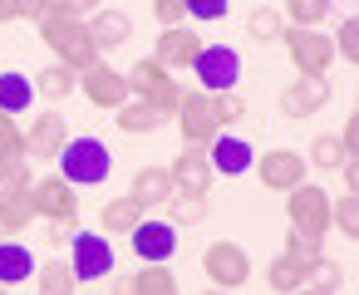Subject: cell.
<instances>
[{
    "instance_id": "6da1fadb",
    "label": "cell",
    "mask_w": 359,
    "mask_h": 295,
    "mask_svg": "<svg viewBox=\"0 0 359 295\" xmlns=\"http://www.w3.org/2000/svg\"><path fill=\"white\" fill-rule=\"evenodd\" d=\"M35 30H40V40L50 45L55 64H65V69H74V74H84V69L99 60V50H94V40H89V25H84V15L69 6V0H40Z\"/></svg>"
},
{
    "instance_id": "7a4b0ae2",
    "label": "cell",
    "mask_w": 359,
    "mask_h": 295,
    "mask_svg": "<svg viewBox=\"0 0 359 295\" xmlns=\"http://www.w3.org/2000/svg\"><path fill=\"white\" fill-rule=\"evenodd\" d=\"M55 163H60V177H65L69 187H99V182L109 177V167H114L104 138H89V133H84V138H69Z\"/></svg>"
},
{
    "instance_id": "3957f363",
    "label": "cell",
    "mask_w": 359,
    "mask_h": 295,
    "mask_svg": "<svg viewBox=\"0 0 359 295\" xmlns=\"http://www.w3.org/2000/svg\"><path fill=\"white\" fill-rule=\"evenodd\" d=\"M30 207H35V221H50V226H65V231H74V221H79V197L60 172L30 177Z\"/></svg>"
},
{
    "instance_id": "277c9868",
    "label": "cell",
    "mask_w": 359,
    "mask_h": 295,
    "mask_svg": "<svg viewBox=\"0 0 359 295\" xmlns=\"http://www.w3.org/2000/svg\"><path fill=\"white\" fill-rule=\"evenodd\" d=\"M177 128H182V143L187 148H207L217 133H226L222 128V118H217V104H212V94H202V89H182L177 94Z\"/></svg>"
},
{
    "instance_id": "5b68a950",
    "label": "cell",
    "mask_w": 359,
    "mask_h": 295,
    "mask_svg": "<svg viewBox=\"0 0 359 295\" xmlns=\"http://www.w3.org/2000/svg\"><path fill=\"white\" fill-rule=\"evenodd\" d=\"M280 40H285V55H290L295 74H310V79L330 74V64H334V45H330V35H320V30H310V25H285Z\"/></svg>"
},
{
    "instance_id": "8992f818",
    "label": "cell",
    "mask_w": 359,
    "mask_h": 295,
    "mask_svg": "<svg viewBox=\"0 0 359 295\" xmlns=\"http://www.w3.org/2000/svg\"><path fill=\"white\" fill-rule=\"evenodd\" d=\"M123 79H128V94H133V99H143V104L163 109L168 118L177 114V94H182V89H177L172 69H163V64H158L153 55H148V60H138V64H133V69H128Z\"/></svg>"
},
{
    "instance_id": "52a82bcc",
    "label": "cell",
    "mask_w": 359,
    "mask_h": 295,
    "mask_svg": "<svg viewBox=\"0 0 359 295\" xmlns=\"http://www.w3.org/2000/svg\"><path fill=\"white\" fill-rule=\"evenodd\" d=\"M285 221H290L295 231L325 241V231H330V192H325L320 182L290 187V192H285Z\"/></svg>"
},
{
    "instance_id": "ba28073f",
    "label": "cell",
    "mask_w": 359,
    "mask_h": 295,
    "mask_svg": "<svg viewBox=\"0 0 359 295\" xmlns=\"http://www.w3.org/2000/svg\"><path fill=\"white\" fill-rule=\"evenodd\" d=\"M202 275H207V285H217V290H241V285L251 280V256H246V246H236V241H212V246L202 251Z\"/></svg>"
},
{
    "instance_id": "9c48e42d",
    "label": "cell",
    "mask_w": 359,
    "mask_h": 295,
    "mask_svg": "<svg viewBox=\"0 0 359 295\" xmlns=\"http://www.w3.org/2000/svg\"><path fill=\"white\" fill-rule=\"evenodd\" d=\"M69 270H74V280H84V285L114 275V246H109V236L69 231Z\"/></svg>"
},
{
    "instance_id": "30bf717a",
    "label": "cell",
    "mask_w": 359,
    "mask_h": 295,
    "mask_svg": "<svg viewBox=\"0 0 359 295\" xmlns=\"http://www.w3.org/2000/svg\"><path fill=\"white\" fill-rule=\"evenodd\" d=\"M192 74L202 79V94H222V89H236L241 60L231 45H202V55L192 60Z\"/></svg>"
},
{
    "instance_id": "8fae6325",
    "label": "cell",
    "mask_w": 359,
    "mask_h": 295,
    "mask_svg": "<svg viewBox=\"0 0 359 295\" xmlns=\"http://www.w3.org/2000/svg\"><path fill=\"white\" fill-rule=\"evenodd\" d=\"M251 167H256L261 187H271V192H290V187H300L305 172H310L305 153H295V148H271V153H261Z\"/></svg>"
},
{
    "instance_id": "7c38bea8",
    "label": "cell",
    "mask_w": 359,
    "mask_h": 295,
    "mask_svg": "<svg viewBox=\"0 0 359 295\" xmlns=\"http://www.w3.org/2000/svg\"><path fill=\"white\" fill-rule=\"evenodd\" d=\"M330 94H334L330 74H320V79L295 74V79L280 89V114H285V118H315V114L330 104Z\"/></svg>"
},
{
    "instance_id": "4fadbf2b",
    "label": "cell",
    "mask_w": 359,
    "mask_h": 295,
    "mask_svg": "<svg viewBox=\"0 0 359 295\" xmlns=\"http://www.w3.org/2000/svg\"><path fill=\"white\" fill-rule=\"evenodd\" d=\"M79 89L89 94V104H94V109H109V114H114L118 104H128V99H133V94H128V79H123L114 64H104V60H94V64L79 74Z\"/></svg>"
},
{
    "instance_id": "5bb4252c",
    "label": "cell",
    "mask_w": 359,
    "mask_h": 295,
    "mask_svg": "<svg viewBox=\"0 0 359 295\" xmlns=\"http://www.w3.org/2000/svg\"><path fill=\"white\" fill-rule=\"evenodd\" d=\"M128 236H133V251H138L143 266H168L172 251H177V226L172 221H158V217H143Z\"/></svg>"
},
{
    "instance_id": "9a60e30c",
    "label": "cell",
    "mask_w": 359,
    "mask_h": 295,
    "mask_svg": "<svg viewBox=\"0 0 359 295\" xmlns=\"http://www.w3.org/2000/svg\"><path fill=\"white\" fill-rule=\"evenodd\" d=\"M202 35L197 30H187V25H168V30H158V40H153V60L163 64V69H192V60L202 55Z\"/></svg>"
},
{
    "instance_id": "2e32d148",
    "label": "cell",
    "mask_w": 359,
    "mask_h": 295,
    "mask_svg": "<svg viewBox=\"0 0 359 295\" xmlns=\"http://www.w3.org/2000/svg\"><path fill=\"white\" fill-rule=\"evenodd\" d=\"M168 177H172V192H207L212 197V163H207V148H182L172 163H168Z\"/></svg>"
},
{
    "instance_id": "e0dca14e",
    "label": "cell",
    "mask_w": 359,
    "mask_h": 295,
    "mask_svg": "<svg viewBox=\"0 0 359 295\" xmlns=\"http://www.w3.org/2000/svg\"><path fill=\"white\" fill-rule=\"evenodd\" d=\"M207 163H212L217 177H241V172L256 163V153H251L246 138H236V133H217V138L207 143Z\"/></svg>"
},
{
    "instance_id": "ac0fdd59",
    "label": "cell",
    "mask_w": 359,
    "mask_h": 295,
    "mask_svg": "<svg viewBox=\"0 0 359 295\" xmlns=\"http://www.w3.org/2000/svg\"><path fill=\"white\" fill-rule=\"evenodd\" d=\"M74 133H69V123L60 118V114H45V118H35L30 123V133H25V158H60V148L69 143Z\"/></svg>"
},
{
    "instance_id": "d6986e66",
    "label": "cell",
    "mask_w": 359,
    "mask_h": 295,
    "mask_svg": "<svg viewBox=\"0 0 359 295\" xmlns=\"http://www.w3.org/2000/svg\"><path fill=\"white\" fill-rule=\"evenodd\" d=\"M84 25H89V40H94V50H99V55L123 50V45L133 40V20H128L123 11H94Z\"/></svg>"
},
{
    "instance_id": "ffe728a7",
    "label": "cell",
    "mask_w": 359,
    "mask_h": 295,
    "mask_svg": "<svg viewBox=\"0 0 359 295\" xmlns=\"http://www.w3.org/2000/svg\"><path fill=\"white\" fill-rule=\"evenodd\" d=\"M114 123H118V133L143 138V133H158V128L168 123V114H163V109H153V104H143V99H128V104H118V109H114Z\"/></svg>"
},
{
    "instance_id": "44dd1931",
    "label": "cell",
    "mask_w": 359,
    "mask_h": 295,
    "mask_svg": "<svg viewBox=\"0 0 359 295\" xmlns=\"http://www.w3.org/2000/svg\"><path fill=\"white\" fill-rule=\"evenodd\" d=\"M35 256H30V246H20V241H0V285L6 290H15V285H25L30 275H35Z\"/></svg>"
},
{
    "instance_id": "7402d4cb",
    "label": "cell",
    "mask_w": 359,
    "mask_h": 295,
    "mask_svg": "<svg viewBox=\"0 0 359 295\" xmlns=\"http://www.w3.org/2000/svg\"><path fill=\"white\" fill-rule=\"evenodd\" d=\"M30 84H35V99H45V104H65L69 94H79V74L65 64H45Z\"/></svg>"
},
{
    "instance_id": "603a6c76",
    "label": "cell",
    "mask_w": 359,
    "mask_h": 295,
    "mask_svg": "<svg viewBox=\"0 0 359 295\" xmlns=\"http://www.w3.org/2000/svg\"><path fill=\"white\" fill-rule=\"evenodd\" d=\"M168 192H172L168 167H143V172H133V182H128V197H133L143 212H148V207H163Z\"/></svg>"
},
{
    "instance_id": "cb8c5ba5",
    "label": "cell",
    "mask_w": 359,
    "mask_h": 295,
    "mask_svg": "<svg viewBox=\"0 0 359 295\" xmlns=\"http://www.w3.org/2000/svg\"><path fill=\"white\" fill-rule=\"evenodd\" d=\"M168 221L172 226H202L207 212H212V197L207 192H168Z\"/></svg>"
},
{
    "instance_id": "d4e9b609",
    "label": "cell",
    "mask_w": 359,
    "mask_h": 295,
    "mask_svg": "<svg viewBox=\"0 0 359 295\" xmlns=\"http://www.w3.org/2000/svg\"><path fill=\"white\" fill-rule=\"evenodd\" d=\"M148 212L123 192V197H114V202H104V212H99V226H104V236H128L138 221H143Z\"/></svg>"
},
{
    "instance_id": "484cf974",
    "label": "cell",
    "mask_w": 359,
    "mask_h": 295,
    "mask_svg": "<svg viewBox=\"0 0 359 295\" xmlns=\"http://www.w3.org/2000/svg\"><path fill=\"white\" fill-rule=\"evenodd\" d=\"M30 280H35V295H74V285H79L74 270H69V261H55V256L45 266H35Z\"/></svg>"
},
{
    "instance_id": "4316f807",
    "label": "cell",
    "mask_w": 359,
    "mask_h": 295,
    "mask_svg": "<svg viewBox=\"0 0 359 295\" xmlns=\"http://www.w3.org/2000/svg\"><path fill=\"white\" fill-rule=\"evenodd\" d=\"M35 104V84L25 79V74H15V69H6V74H0V114H25Z\"/></svg>"
},
{
    "instance_id": "83f0119b",
    "label": "cell",
    "mask_w": 359,
    "mask_h": 295,
    "mask_svg": "<svg viewBox=\"0 0 359 295\" xmlns=\"http://www.w3.org/2000/svg\"><path fill=\"white\" fill-rule=\"evenodd\" d=\"M133 295H182L172 266H143L133 270Z\"/></svg>"
},
{
    "instance_id": "f1b7e54d",
    "label": "cell",
    "mask_w": 359,
    "mask_h": 295,
    "mask_svg": "<svg viewBox=\"0 0 359 295\" xmlns=\"http://www.w3.org/2000/svg\"><path fill=\"white\" fill-rule=\"evenodd\" d=\"M280 30H285V20H280V11H276V6H256V11L246 15V35H251L256 45H276V40H280Z\"/></svg>"
},
{
    "instance_id": "f546056e",
    "label": "cell",
    "mask_w": 359,
    "mask_h": 295,
    "mask_svg": "<svg viewBox=\"0 0 359 295\" xmlns=\"http://www.w3.org/2000/svg\"><path fill=\"white\" fill-rule=\"evenodd\" d=\"M280 256H285L290 266L310 270V266L325 256V241H320V236H305V231H295V226H290V236H285V251H280Z\"/></svg>"
},
{
    "instance_id": "4dcf8cb0",
    "label": "cell",
    "mask_w": 359,
    "mask_h": 295,
    "mask_svg": "<svg viewBox=\"0 0 359 295\" xmlns=\"http://www.w3.org/2000/svg\"><path fill=\"white\" fill-rule=\"evenodd\" d=\"M330 6H334V0H285V25H325V15H330Z\"/></svg>"
},
{
    "instance_id": "1f68e13d",
    "label": "cell",
    "mask_w": 359,
    "mask_h": 295,
    "mask_svg": "<svg viewBox=\"0 0 359 295\" xmlns=\"http://www.w3.org/2000/svg\"><path fill=\"white\" fill-rule=\"evenodd\" d=\"M305 285H310V290H325V295H339V285H344V266L330 261V256H320V261L305 270Z\"/></svg>"
},
{
    "instance_id": "d6a6232c",
    "label": "cell",
    "mask_w": 359,
    "mask_h": 295,
    "mask_svg": "<svg viewBox=\"0 0 359 295\" xmlns=\"http://www.w3.org/2000/svg\"><path fill=\"white\" fill-rule=\"evenodd\" d=\"M266 285H271L276 295H290V290H300V285H305V270H300V266H290L285 256H276V261L266 266Z\"/></svg>"
},
{
    "instance_id": "836d02e7",
    "label": "cell",
    "mask_w": 359,
    "mask_h": 295,
    "mask_svg": "<svg viewBox=\"0 0 359 295\" xmlns=\"http://www.w3.org/2000/svg\"><path fill=\"white\" fill-rule=\"evenodd\" d=\"M344 158H349V153L339 148V138H334V133H320V138L310 143V158H305V163H315L320 172H334Z\"/></svg>"
},
{
    "instance_id": "e575fe53",
    "label": "cell",
    "mask_w": 359,
    "mask_h": 295,
    "mask_svg": "<svg viewBox=\"0 0 359 295\" xmlns=\"http://www.w3.org/2000/svg\"><path fill=\"white\" fill-rule=\"evenodd\" d=\"M354 192H339L330 197V226H339V236H359V217H354Z\"/></svg>"
},
{
    "instance_id": "d590c367",
    "label": "cell",
    "mask_w": 359,
    "mask_h": 295,
    "mask_svg": "<svg viewBox=\"0 0 359 295\" xmlns=\"http://www.w3.org/2000/svg\"><path fill=\"white\" fill-rule=\"evenodd\" d=\"M0 158H11V163L25 158V128L15 123V114H0Z\"/></svg>"
},
{
    "instance_id": "8d00e7d4",
    "label": "cell",
    "mask_w": 359,
    "mask_h": 295,
    "mask_svg": "<svg viewBox=\"0 0 359 295\" xmlns=\"http://www.w3.org/2000/svg\"><path fill=\"white\" fill-rule=\"evenodd\" d=\"M212 104H217V118H222V128H236V123L246 118V99H241L236 89H222V94H212Z\"/></svg>"
},
{
    "instance_id": "74e56055",
    "label": "cell",
    "mask_w": 359,
    "mask_h": 295,
    "mask_svg": "<svg viewBox=\"0 0 359 295\" xmlns=\"http://www.w3.org/2000/svg\"><path fill=\"white\" fill-rule=\"evenodd\" d=\"M334 60H344V64H354L359 60V25L354 20H339V30H334Z\"/></svg>"
},
{
    "instance_id": "f35d334b",
    "label": "cell",
    "mask_w": 359,
    "mask_h": 295,
    "mask_svg": "<svg viewBox=\"0 0 359 295\" xmlns=\"http://www.w3.org/2000/svg\"><path fill=\"white\" fill-rule=\"evenodd\" d=\"M226 11H231V0H187V20H202V25L226 20Z\"/></svg>"
},
{
    "instance_id": "ab89813d",
    "label": "cell",
    "mask_w": 359,
    "mask_h": 295,
    "mask_svg": "<svg viewBox=\"0 0 359 295\" xmlns=\"http://www.w3.org/2000/svg\"><path fill=\"white\" fill-rule=\"evenodd\" d=\"M153 20H158V30L182 25L187 20V0H153Z\"/></svg>"
},
{
    "instance_id": "60d3db41",
    "label": "cell",
    "mask_w": 359,
    "mask_h": 295,
    "mask_svg": "<svg viewBox=\"0 0 359 295\" xmlns=\"http://www.w3.org/2000/svg\"><path fill=\"white\" fill-rule=\"evenodd\" d=\"M40 15V0H0V25L11 20H35Z\"/></svg>"
},
{
    "instance_id": "b9f144b4",
    "label": "cell",
    "mask_w": 359,
    "mask_h": 295,
    "mask_svg": "<svg viewBox=\"0 0 359 295\" xmlns=\"http://www.w3.org/2000/svg\"><path fill=\"white\" fill-rule=\"evenodd\" d=\"M334 138H339V148H344V153H349V158H354V148H359V118H354V114H349V118H344V128H339V133H334Z\"/></svg>"
},
{
    "instance_id": "7bdbcfd3",
    "label": "cell",
    "mask_w": 359,
    "mask_h": 295,
    "mask_svg": "<svg viewBox=\"0 0 359 295\" xmlns=\"http://www.w3.org/2000/svg\"><path fill=\"white\" fill-rule=\"evenodd\" d=\"M20 163H25V158H20ZM11 172H15V163H11V158H0V187H6V177H11Z\"/></svg>"
},
{
    "instance_id": "ee69618b",
    "label": "cell",
    "mask_w": 359,
    "mask_h": 295,
    "mask_svg": "<svg viewBox=\"0 0 359 295\" xmlns=\"http://www.w3.org/2000/svg\"><path fill=\"white\" fill-rule=\"evenodd\" d=\"M69 6H74V11L84 15V11H99V0H69Z\"/></svg>"
},
{
    "instance_id": "f6af8a7d",
    "label": "cell",
    "mask_w": 359,
    "mask_h": 295,
    "mask_svg": "<svg viewBox=\"0 0 359 295\" xmlns=\"http://www.w3.org/2000/svg\"><path fill=\"white\" fill-rule=\"evenodd\" d=\"M290 295H325V290H310V285H300V290H290Z\"/></svg>"
},
{
    "instance_id": "bcb514c9",
    "label": "cell",
    "mask_w": 359,
    "mask_h": 295,
    "mask_svg": "<svg viewBox=\"0 0 359 295\" xmlns=\"http://www.w3.org/2000/svg\"><path fill=\"white\" fill-rule=\"evenodd\" d=\"M202 295H236V290H217V285H207V290H202Z\"/></svg>"
},
{
    "instance_id": "7dc6e473",
    "label": "cell",
    "mask_w": 359,
    "mask_h": 295,
    "mask_svg": "<svg viewBox=\"0 0 359 295\" xmlns=\"http://www.w3.org/2000/svg\"><path fill=\"white\" fill-rule=\"evenodd\" d=\"M0 295H11V290H6V285H0Z\"/></svg>"
}]
</instances>
